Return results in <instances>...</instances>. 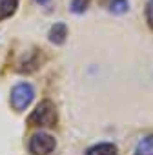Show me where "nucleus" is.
<instances>
[{"mask_svg":"<svg viewBox=\"0 0 153 155\" xmlns=\"http://www.w3.org/2000/svg\"><path fill=\"white\" fill-rule=\"evenodd\" d=\"M33 99H35V88L29 82H18L17 86H13L9 95V102L15 111H24L33 102Z\"/></svg>","mask_w":153,"mask_h":155,"instance_id":"nucleus-1","label":"nucleus"},{"mask_svg":"<svg viewBox=\"0 0 153 155\" xmlns=\"http://www.w3.org/2000/svg\"><path fill=\"white\" fill-rule=\"evenodd\" d=\"M29 119L37 126H44V128L55 126V122H57V108H55V104L51 101H42L40 104H37V108L33 110Z\"/></svg>","mask_w":153,"mask_h":155,"instance_id":"nucleus-2","label":"nucleus"},{"mask_svg":"<svg viewBox=\"0 0 153 155\" xmlns=\"http://www.w3.org/2000/svg\"><path fill=\"white\" fill-rule=\"evenodd\" d=\"M57 148V140L47 131H37L29 139V151L33 155H49Z\"/></svg>","mask_w":153,"mask_h":155,"instance_id":"nucleus-3","label":"nucleus"},{"mask_svg":"<svg viewBox=\"0 0 153 155\" xmlns=\"http://www.w3.org/2000/svg\"><path fill=\"white\" fill-rule=\"evenodd\" d=\"M47 38H49L51 44H55V46H62V44L66 42V38H67V26H66L64 22H57V24H53L51 29H49Z\"/></svg>","mask_w":153,"mask_h":155,"instance_id":"nucleus-4","label":"nucleus"},{"mask_svg":"<svg viewBox=\"0 0 153 155\" xmlns=\"http://www.w3.org/2000/svg\"><path fill=\"white\" fill-rule=\"evenodd\" d=\"M86 155H119V150L113 142H97L86 150Z\"/></svg>","mask_w":153,"mask_h":155,"instance_id":"nucleus-5","label":"nucleus"},{"mask_svg":"<svg viewBox=\"0 0 153 155\" xmlns=\"http://www.w3.org/2000/svg\"><path fill=\"white\" fill-rule=\"evenodd\" d=\"M18 9V0H0V20L9 18Z\"/></svg>","mask_w":153,"mask_h":155,"instance_id":"nucleus-6","label":"nucleus"},{"mask_svg":"<svg viewBox=\"0 0 153 155\" xmlns=\"http://www.w3.org/2000/svg\"><path fill=\"white\" fill-rule=\"evenodd\" d=\"M135 155H153V135H148L138 142Z\"/></svg>","mask_w":153,"mask_h":155,"instance_id":"nucleus-7","label":"nucleus"},{"mask_svg":"<svg viewBox=\"0 0 153 155\" xmlns=\"http://www.w3.org/2000/svg\"><path fill=\"white\" fill-rule=\"evenodd\" d=\"M109 9H111V13H115V15H122V13H126V11L129 9L128 0H113V2L109 4Z\"/></svg>","mask_w":153,"mask_h":155,"instance_id":"nucleus-8","label":"nucleus"},{"mask_svg":"<svg viewBox=\"0 0 153 155\" xmlns=\"http://www.w3.org/2000/svg\"><path fill=\"white\" fill-rule=\"evenodd\" d=\"M88 8V0H73L71 2V11L73 13H84Z\"/></svg>","mask_w":153,"mask_h":155,"instance_id":"nucleus-9","label":"nucleus"},{"mask_svg":"<svg viewBox=\"0 0 153 155\" xmlns=\"http://www.w3.org/2000/svg\"><path fill=\"white\" fill-rule=\"evenodd\" d=\"M146 18L153 26V0H148V4H146Z\"/></svg>","mask_w":153,"mask_h":155,"instance_id":"nucleus-10","label":"nucleus"},{"mask_svg":"<svg viewBox=\"0 0 153 155\" xmlns=\"http://www.w3.org/2000/svg\"><path fill=\"white\" fill-rule=\"evenodd\" d=\"M35 2H37V4H47L49 0H35Z\"/></svg>","mask_w":153,"mask_h":155,"instance_id":"nucleus-11","label":"nucleus"}]
</instances>
